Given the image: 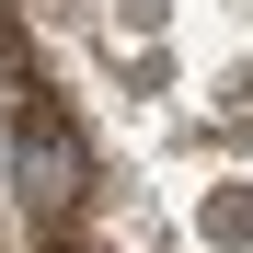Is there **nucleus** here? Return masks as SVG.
I'll return each mask as SVG.
<instances>
[{"label":"nucleus","instance_id":"f257e3e1","mask_svg":"<svg viewBox=\"0 0 253 253\" xmlns=\"http://www.w3.org/2000/svg\"><path fill=\"white\" fill-rule=\"evenodd\" d=\"M12 173L35 196V219H69V207H81V126L58 104H23L12 115Z\"/></svg>","mask_w":253,"mask_h":253}]
</instances>
